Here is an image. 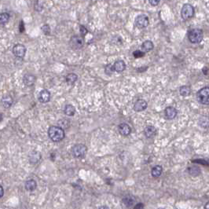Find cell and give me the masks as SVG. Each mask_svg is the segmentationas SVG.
Listing matches in <instances>:
<instances>
[{
  "instance_id": "1",
  "label": "cell",
  "mask_w": 209,
  "mask_h": 209,
  "mask_svg": "<svg viewBox=\"0 0 209 209\" xmlns=\"http://www.w3.org/2000/svg\"><path fill=\"white\" fill-rule=\"evenodd\" d=\"M48 136L53 142H61L65 138V130L58 126H51L48 129Z\"/></svg>"
},
{
  "instance_id": "2",
  "label": "cell",
  "mask_w": 209,
  "mask_h": 209,
  "mask_svg": "<svg viewBox=\"0 0 209 209\" xmlns=\"http://www.w3.org/2000/svg\"><path fill=\"white\" fill-rule=\"evenodd\" d=\"M204 34L203 31L200 28H194L188 33L189 41L194 44H198L203 40Z\"/></svg>"
},
{
  "instance_id": "3",
  "label": "cell",
  "mask_w": 209,
  "mask_h": 209,
  "mask_svg": "<svg viewBox=\"0 0 209 209\" xmlns=\"http://www.w3.org/2000/svg\"><path fill=\"white\" fill-rule=\"evenodd\" d=\"M197 99L199 102L202 105H207L209 104V87H205L201 88L199 90L197 93Z\"/></svg>"
},
{
  "instance_id": "4",
  "label": "cell",
  "mask_w": 209,
  "mask_h": 209,
  "mask_svg": "<svg viewBox=\"0 0 209 209\" xmlns=\"http://www.w3.org/2000/svg\"><path fill=\"white\" fill-rule=\"evenodd\" d=\"M194 7L191 4L186 3L182 6L181 10V17L183 20H188L194 17Z\"/></svg>"
},
{
  "instance_id": "5",
  "label": "cell",
  "mask_w": 209,
  "mask_h": 209,
  "mask_svg": "<svg viewBox=\"0 0 209 209\" xmlns=\"http://www.w3.org/2000/svg\"><path fill=\"white\" fill-rule=\"evenodd\" d=\"M87 146L83 144H76L72 148V154L74 157L80 158L83 157L87 153Z\"/></svg>"
},
{
  "instance_id": "6",
  "label": "cell",
  "mask_w": 209,
  "mask_h": 209,
  "mask_svg": "<svg viewBox=\"0 0 209 209\" xmlns=\"http://www.w3.org/2000/svg\"><path fill=\"white\" fill-rule=\"evenodd\" d=\"M69 45L70 47L73 50H79L81 49L84 46V40L82 36H74L71 38L69 41Z\"/></svg>"
},
{
  "instance_id": "7",
  "label": "cell",
  "mask_w": 209,
  "mask_h": 209,
  "mask_svg": "<svg viewBox=\"0 0 209 209\" xmlns=\"http://www.w3.org/2000/svg\"><path fill=\"white\" fill-rule=\"evenodd\" d=\"M149 24V17L146 14H140L137 16L134 20V24L139 28H145Z\"/></svg>"
},
{
  "instance_id": "8",
  "label": "cell",
  "mask_w": 209,
  "mask_h": 209,
  "mask_svg": "<svg viewBox=\"0 0 209 209\" xmlns=\"http://www.w3.org/2000/svg\"><path fill=\"white\" fill-rule=\"evenodd\" d=\"M13 53L17 58H23L26 53L25 46L22 44H17L13 48Z\"/></svg>"
},
{
  "instance_id": "9",
  "label": "cell",
  "mask_w": 209,
  "mask_h": 209,
  "mask_svg": "<svg viewBox=\"0 0 209 209\" xmlns=\"http://www.w3.org/2000/svg\"><path fill=\"white\" fill-rule=\"evenodd\" d=\"M177 114H178V111L176 110V109L172 106L167 107L164 110L165 118L168 120H173L176 117Z\"/></svg>"
},
{
  "instance_id": "10",
  "label": "cell",
  "mask_w": 209,
  "mask_h": 209,
  "mask_svg": "<svg viewBox=\"0 0 209 209\" xmlns=\"http://www.w3.org/2000/svg\"><path fill=\"white\" fill-rule=\"evenodd\" d=\"M148 104L146 100L144 99H139L136 101L134 105V110L135 112H142L144 111L147 109Z\"/></svg>"
},
{
  "instance_id": "11",
  "label": "cell",
  "mask_w": 209,
  "mask_h": 209,
  "mask_svg": "<svg viewBox=\"0 0 209 209\" xmlns=\"http://www.w3.org/2000/svg\"><path fill=\"white\" fill-rule=\"evenodd\" d=\"M119 133L123 136H128L131 132V128L127 123H120L118 127Z\"/></svg>"
},
{
  "instance_id": "12",
  "label": "cell",
  "mask_w": 209,
  "mask_h": 209,
  "mask_svg": "<svg viewBox=\"0 0 209 209\" xmlns=\"http://www.w3.org/2000/svg\"><path fill=\"white\" fill-rule=\"evenodd\" d=\"M38 99L41 103H47L50 99V93L47 90H43L40 92Z\"/></svg>"
},
{
  "instance_id": "13",
  "label": "cell",
  "mask_w": 209,
  "mask_h": 209,
  "mask_svg": "<svg viewBox=\"0 0 209 209\" xmlns=\"http://www.w3.org/2000/svg\"><path fill=\"white\" fill-rule=\"evenodd\" d=\"M40 159H41V154L40 152H38V151L30 152L29 155H28V160H29L30 163L32 164H36L40 160Z\"/></svg>"
},
{
  "instance_id": "14",
  "label": "cell",
  "mask_w": 209,
  "mask_h": 209,
  "mask_svg": "<svg viewBox=\"0 0 209 209\" xmlns=\"http://www.w3.org/2000/svg\"><path fill=\"white\" fill-rule=\"evenodd\" d=\"M113 70L114 72H117L120 73V72H123L126 69V64L123 60H117L116 61L115 63L113 65Z\"/></svg>"
},
{
  "instance_id": "15",
  "label": "cell",
  "mask_w": 209,
  "mask_h": 209,
  "mask_svg": "<svg viewBox=\"0 0 209 209\" xmlns=\"http://www.w3.org/2000/svg\"><path fill=\"white\" fill-rule=\"evenodd\" d=\"M145 136L148 139H152L154 137L156 134V129L154 126L148 125L144 129Z\"/></svg>"
},
{
  "instance_id": "16",
  "label": "cell",
  "mask_w": 209,
  "mask_h": 209,
  "mask_svg": "<svg viewBox=\"0 0 209 209\" xmlns=\"http://www.w3.org/2000/svg\"><path fill=\"white\" fill-rule=\"evenodd\" d=\"M36 76L34 75H32V74H26L24 77H23L24 83L28 87L32 86L33 84L35 83V82H36Z\"/></svg>"
},
{
  "instance_id": "17",
  "label": "cell",
  "mask_w": 209,
  "mask_h": 209,
  "mask_svg": "<svg viewBox=\"0 0 209 209\" xmlns=\"http://www.w3.org/2000/svg\"><path fill=\"white\" fill-rule=\"evenodd\" d=\"M24 187H25V190L27 191L32 192L37 187V183H36V182L34 179L28 180L27 182H25V184H24Z\"/></svg>"
},
{
  "instance_id": "18",
  "label": "cell",
  "mask_w": 209,
  "mask_h": 209,
  "mask_svg": "<svg viewBox=\"0 0 209 209\" xmlns=\"http://www.w3.org/2000/svg\"><path fill=\"white\" fill-rule=\"evenodd\" d=\"M153 47H154V45H153V42L151 40H146V41H145L144 43H142V50H141L144 52V53H146V52H149L153 50Z\"/></svg>"
},
{
  "instance_id": "19",
  "label": "cell",
  "mask_w": 209,
  "mask_h": 209,
  "mask_svg": "<svg viewBox=\"0 0 209 209\" xmlns=\"http://www.w3.org/2000/svg\"><path fill=\"white\" fill-rule=\"evenodd\" d=\"M162 172H163V168L160 166V165H156V166L153 167L152 168V170H151V175H152V176L153 178H158V177H160L161 175V174H162Z\"/></svg>"
},
{
  "instance_id": "20",
  "label": "cell",
  "mask_w": 209,
  "mask_h": 209,
  "mask_svg": "<svg viewBox=\"0 0 209 209\" xmlns=\"http://www.w3.org/2000/svg\"><path fill=\"white\" fill-rule=\"evenodd\" d=\"M64 113L68 117H73L75 113V109L72 105H66L64 109Z\"/></svg>"
},
{
  "instance_id": "21",
  "label": "cell",
  "mask_w": 209,
  "mask_h": 209,
  "mask_svg": "<svg viewBox=\"0 0 209 209\" xmlns=\"http://www.w3.org/2000/svg\"><path fill=\"white\" fill-rule=\"evenodd\" d=\"M123 202L124 205L127 207H131L135 202V198L133 196H126L123 198Z\"/></svg>"
},
{
  "instance_id": "22",
  "label": "cell",
  "mask_w": 209,
  "mask_h": 209,
  "mask_svg": "<svg viewBox=\"0 0 209 209\" xmlns=\"http://www.w3.org/2000/svg\"><path fill=\"white\" fill-rule=\"evenodd\" d=\"M78 79V75L75 73H69L66 75L65 77V81L69 85H72L76 82Z\"/></svg>"
},
{
  "instance_id": "23",
  "label": "cell",
  "mask_w": 209,
  "mask_h": 209,
  "mask_svg": "<svg viewBox=\"0 0 209 209\" xmlns=\"http://www.w3.org/2000/svg\"><path fill=\"white\" fill-rule=\"evenodd\" d=\"M13 101H14V100H13L11 95H6L2 98V104L5 108H10L12 105Z\"/></svg>"
},
{
  "instance_id": "24",
  "label": "cell",
  "mask_w": 209,
  "mask_h": 209,
  "mask_svg": "<svg viewBox=\"0 0 209 209\" xmlns=\"http://www.w3.org/2000/svg\"><path fill=\"white\" fill-rule=\"evenodd\" d=\"M188 172L190 175L195 177L201 174V169H200V168L197 166H193L188 168Z\"/></svg>"
},
{
  "instance_id": "25",
  "label": "cell",
  "mask_w": 209,
  "mask_h": 209,
  "mask_svg": "<svg viewBox=\"0 0 209 209\" xmlns=\"http://www.w3.org/2000/svg\"><path fill=\"white\" fill-rule=\"evenodd\" d=\"M180 94L183 97L189 96L191 93V89L189 86H182L179 89Z\"/></svg>"
},
{
  "instance_id": "26",
  "label": "cell",
  "mask_w": 209,
  "mask_h": 209,
  "mask_svg": "<svg viewBox=\"0 0 209 209\" xmlns=\"http://www.w3.org/2000/svg\"><path fill=\"white\" fill-rule=\"evenodd\" d=\"M10 14L8 13H2V14H0V24H6L7 22L10 20Z\"/></svg>"
},
{
  "instance_id": "27",
  "label": "cell",
  "mask_w": 209,
  "mask_h": 209,
  "mask_svg": "<svg viewBox=\"0 0 209 209\" xmlns=\"http://www.w3.org/2000/svg\"><path fill=\"white\" fill-rule=\"evenodd\" d=\"M199 125L203 128L208 127V118L207 117H202L199 120Z\"/></svg>"
},
{
  "instance_id": "28",
  "label": "cell",
  "mask_w": 209,
  "mask_h": 209,
  "mask_svg": "<svg viewBox=\"0 0 209 209\" xmlns=\"http://www.w3.org/2000/svg\"><path fill=\"white\" fill-rule=\"evenodd\" d=\"M105 74L108 75H111L114 72V70H113V65H107L106 66H105Z\"/></svg>"
},
{
  "instance_id": "29",
  "label": "cell",
  "mask_w": 209,
  "mask_h": 209,
  "mask_svg": "<svg viewBox=\"0 0 209 209\" xmlns=\"http://www.w3.org/2000/svg\"><path fill=\"white\" fill-rule=\"evenodd\" d=\"M145 53L143 51H142V50H135V51L133 52V56H134V58H142V57L145 56Z\"/></svg>"
},
{
  "instance_id": "30",
  "label": "cell",
  "mask_w": 209,
  "mask_h": 209,
  "mask_svg": "<svg viewBox=\"0 0 209 209\" xmlns=\"http://www.w3.org/2000/svg\"><path fill=\"white\" fill-rule=\"evenodd\" d=\"M59 121L63 123L62 124H59V126H58V127H62V129L68 128V127H69V121L68 120H65V119H63V120H59Z\"/></svg>"
},
{
  "instance_id": "31",
  "label": "cell",
  "mask_w": 209,
  "mask_h": 209,
  "mask_svg": "<svg viewBox=\"0 0 209 209\" xmlns=\"http://www.w3.org/2000/svg\"><path fill=\"white\" fill-rule=\"evenodd\" d=\"M42 31L43 32V33L46 35H49L50 32V28L48 24H44V25L42 27Z\"/></svg>"
},
{
  "instance_id": "32",
  "label": "cell",
  "mask_w": 209,
  "mask_h": 209,
  "mask_svg": "<svg viewBox=\"0 0 209 209\" xmlns=\"http://www.w3.org/2000/svg\"><path fill=\"white\" fill-rule=\"evenodd\" d=\"M87 32L88 31L87 29V28L83 25H80V35L83 38L87 34Z\"/></svg>"
},
{
  "instance_id": "33",
  "label": "cell",
  "mask_w": 209,
  "mask_h": 209,
  "mask_svg": "<svg viewBox=\"0 0 209 209\" xmlns=\"http://www.w3.org/2000/svg\"><path fill=\"white\" fill-rule=\"evenodd\" d=\"M149 2L151 6H156L159 5L160 0H149Z\"/></svg>"
},
{
  "instance_id": "34",
  "label": "cell",
  "mask_w": 209,
  "mask_h": 209,
  "mask_svg": "<svg viewBox=\"0 0 209 209\" xmlns=\"http://www.w3.org/2000/svg\"><path fill=\"white\" fill-rule=\"evenodd\" d=\"M193 162H194V163H197V164H205V165H207V164H207V161H205V160H193Z\"/></svg>"
},
{
  "instance_id": "35",
  "label": "cell",
  "mask_w": 209,
  "mask_h": 209,
  "mask_svg": "<svg viewBox=\"0 0 209 209\" xmlns=\"http://www.w3.org/2000/svg\"><path fill=\"white\" fill-rule=\"evenodd\" d=\"M134 209H144V204L142 203H139L134 206Z\"/></svg>"
},
{
  "instance_id": "36",
  "label": "cell",
  "mask_w": 209,
  "mask_h": 209,
  "mask_svg": "<svg viewBox=\"0 0 209 209\" xmlns=\"http://www.w3.org/2000/svg\"><path fill=\"white\" fill-rule=\"evenodd\" d=\"M19 30H20V32H23L24 31V23H23V21H21V24H20V25H19Z\"/></svg>"
},
{
  "instance_id": "37",
  "label": "cell",
  "mask_w": 209,
  "mask_h": 209,
  "mask_svg": "<svg viewBox=\"0 0 209 209\" xmlns=\"http://www.w3.org/2000/svg\"><path fill=\"white\" fill-rule=\"evenodd\" d=\"M4 195V190H3V187L2 186L0 185V198L1 197H3Z\"/></svg>"
},
{
  "instance_id": "38",
  "label": "cell",
  "mask_w": 209,
  "mask_h": 209,
  "mask_svg": "<svg viewBox=\"0 0 209 209\" xmlns=\"http://www.w3.org/2000/svg\"><path fill=\"white\" fill-rule=\"evenodd\" d=\"M202 72H203V73L204 74V75H207V74H208V69H207V67H204V68H203Z\"/></svg>"
},
{
  "instance_id": "39",
  "label": "cell",
  "mask_w": 209,
  "mask_h": 209,
  "mask_svg": "<svg viewBox=\"0 0 209 209\" xmlns=\"http://www.w3.org/2000/svg\"><path fill=\"white\" fill-rule=\"evenodd\" d=\"M98 209H109V207H107V206L103 205V206H101V207H100Z\"/></svg>"
},
{
  "instance_id": "40",
  "label": "cell",
  "mask_w": 209,
  "mask_h": 209,
  "mask_svg": "<svg viewBox=\"0 0 209 209\" xmlns=\"http://www.w3.org/2000/svg\"><path fill=\"white\" fill-rule=\"evenodd\" d=\"M204 209H209V203L207 202V204L204 205Z\"/></svg>"
},
{
  "instance_id": "41",
  "label": "cell",
  "mask_w": 209,
  "mask_h": 209,
  "mask_svg": "<svg viewBox=\"0 0 209 209\" xmlns=\"http://www.w3.org/2000/svg\"><path fill=\"white\" fill-rule=\"evenodd\" d=\"M2 120V113H0V122Z\"/></svg>"
},
{
  "instance_id": "42",
  "label": "cell",
  "mask_w": 209,
  "mask_h": 209,
  "mask_svg": "<svg viewBox=\"0 0 209 209\" xmlns=\"http://www.w3.org/2000/svg\"><path fill=\"white\" fill-rule=\"evenodd\" d=\"M157 209H164V208H162V207H160V208H157Z\"/></svg>"
},
{
  "instance_id": "43",
  "label": "cell",
  "mask_w": 209,
  "mask_h": 209,
  "mask_svg": "<svg viewBox=\"0 0 209 209\" xmlns=\"http://www.w3.org/2000/svg\"><path fill=\"white\" fill-rule=\"evenodd\" d=\"M6 209H7V208H6Z\"/></svg>"
}]
</instances>
